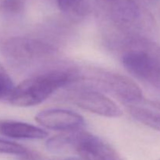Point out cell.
<instances>
[{
  "instance_id": "1",
  "label": "cell",
  "mask_w": 160,
  "mask_h": 160,
  "mask_svg": "<svg viewBox=\"0 0 160 160\" xmlns=\"http://www.w3.org/2000/svg\"><path fill=\"white\" fill-rule=\"evenodd\" d=\"M97 10L109 45L119 48L130 39L147 38L155 20L141 0H96Z\"/></svg>"
},
{
  "instance_id": "2",
  "label": "cell",
  "mask_w": 160,
  "mask_h": 160,
  "mask_svg": "<svg viewBox=\"0 0 160 160\" xmlns=\"http://www.w3.org/2000/svg\"><path fill=\"white\" fill-rule=\"evenodd\" d=\"M79 70L66 67L45 70L25 79L14 87L8 98L11 104L20 107L38 105L62 87H69L78 79Z\"/></svg>"
},
{
  "instance_id": "3",
  "label": "cell",
  "mask_w": 160,
  "mask_h": 160,
  "mask_svg": "<svg viewBox=\"0 0 160 160\" xmlns=\"http://www.w3.org/2000/svg\"><path fill=\"white\" fill-rule=\"evenodd\" d=\"M120 49L125 69L160 91V45L148 38L140 37L127 41Z\"/></svg>"
},
{
  "instance_id": "4",
  "label": "cell",
  "mask_w": 160,
  "mask_h": 160,
  "mask_svg": "<svg viewBox=\"0 0 160 160\" xmlns=\"http://www.w3.org/2000/svg\"><path fill=\"white\" fill-rule=\"evenodd\" d=\"M75 83H82L81 87L109 92L126 105L143 98L142 90L134 81L113 72L92 69L81 74L79 71L78 79Z\"/></svg>"
},
{
  "instance_id": "5",
  "label": "cell",
  "mask_w": 160,
  "mask_h": 160,
  "mask_svg": "<svg viewBox=\"0 0 160 160\" xmlns=\"http://www.w3.org/2000/svg\"><path fill=\"white\" fill-rule=\"evenodd\" d=\"M4 57L15 67H28L44 62L56 54L51 44L29 37H13L7 39L2 48Z\"/></svg>"
},
{
  "instance_id": "6",
  "label": "cell",
  "mask_w": 160,
  "mask_h": 160,
  "mask_svg": "<svg viewBox=\"0 0 160 160\" xmlns=\"http://www.w3.org/2000/svg\"><path fill=\"white\" fill-rule=\"evenodd\" d=\"M69 98L75 105L84 110L106 117H118L122 110L112 100L98 91L88 88L73 86Z\"/></svg>"
},
{
  "instance_id": "7",
  "label": "cell",
  "mask_w": 160,
  "mask_h": 160,
  "mask_svg": "<svg viewBox=\"0 0 160 160\" xmlns=\"http://www.w3.org/2000/svg\"><path fill=\"white\" fill-rule=\"evenodd\" d=\"M73 150L82 160H123L109 144L83 129L75 132Z\"/></svg>"
},
{
  "instance_id": "8",
  "label": "cell",
  "mask_w": 160,
  "mask_h": 160,
  "mask_svg": "<svg viewBox=\"0 0 160 160\" xmlns=\"http://www.w3.org/2000/svg\"><path fill=\"white\" fill-rule=\"evenodd\" d=\"M35 120L48 129L63 132L82 130L85 125L82 116L63 109H45L36 115Z\"/></svg>"
},
{
  "instance_id": "9",
  "label": "cell",
  "mask_w": 160,
  "mask_h": 160,
  "mask_svg": "<svg viewBox=\"0 0 160 160\" xmlns=\"http://www.w3.org/2000/svg\"><path fill=\"white\" fill-rule=\"evenodd\" d=\"M126 106L136 120L160 131V102L142 98Z\"/></svg>"
},
{
  "instance_id": "10",
  "label": "cell",
  "mask_w": 160,
  "mask_h": 160,
  "mask_svg": "<svg viewBox=\"0 0 160 160\" xmlns=\"http://www.w3.org/2000/svg\"><path fill=\"white\" fill-rule=\"evenodd\" d=\"M0 134L16 139H43L48 132L34 125L15 120H0Z\"/></svg>"
},
{
  "instance_id": "11",
  "label": "cell",
  "mask_w": 160,
  "mask_h": 160,
  "mask_svg": "<svg viewBox=\"0 0 160 160\" xmlns=\"http://www.w3.org/2000/svg\"><path fill=\"white\" fill-rule=\"evenodd\" d=\"M59 9L68 17L81 19L90 10V0H57Z\"/></svg>"
},
{
  "instance_id": "12",
  "label": "cell",
  "mask_w": 160,
  "mask_h": 160,
  "mask_svg": "<svg viewBox=\"0 0 160 160\" xmlns=\"http://www.w3.org/2000/svg\"><path fill=\"white\" fill-rule=\"evenodd\" d=\"M75 131L64 132L48 139L46 142L48 150L54 153H62L73 150Z\"/></svg>"
},
{
  "instance_id": "13",
  "label": "cell",
  "mask_w": 160,
  "mask_h": 160,
  "mask_svg": "<svg viewBox=\"0 0 160 160\" xmlns=\"http://www.w3.org/2000/svg\"><path fill=\"white\" fill-rule=\"evenodd\" d=\"M24 9L23 0H0V11L9 16L21 14Z\"/></svg>"
},
{
  "instance_id": "14",
  "label": "cell",
  "mask_w": 160,
  "mask_h": 160,
  "mask_svg": "<svg viewBox=\"0 0 160 160\" xmlns=\"http://www.w3.org/2000/svg\"><path fill=\"white\" fill-rule=\"evenodd\" d=\"M14 87L12 78L6 69L0 64V99H8Z\"/></svg>"
},
{
  "instance_id": "15",
  "label": "cell",
  "mask_w": 160,
  "mask_h": 160,
  "mask_svg": "<svg viewBox=\"0 0 160 160\" xmlns=\"http://www.w3.org/2000/svg\"><path fill=\"white\" fill-rule=\"evenodd\" d=\"M27 151L28 148L23 145L0 138V153L16 155L20 156L24 154Z\"/></svg>"
},
{
  "instance_id": "16",
  "label": "cell",
  "mask_w": 160,
  "mask_h": 160,
  "mask_svg": "<svg viewBox=\"0 0 160 160\" xmlns=\"http://www.w3.org/2000/svg\"><path fill=\"white\" fill-rule=\"evenodd\" d=\"M20 160H40L41 157L35 152L28 149L24 154L20 156Z\"/></svg>"
},
{
  "instance_id": "17",
  "label": "cell",
  "mask_w": 160,
  "mask_h": 160,
  "mask_svg": "<svg viewBox=\"0 0 160 160\" xmlns=\"http://www.w3.org/2000/svg\"><path fill=\"white\" fill-rule=\"evenodd\" d=\"M141 1H142L144 4L146 5V6H149V5H152L156 3L159 0H141Z\"/></svg>"
},
{
  "instance_id": "18",
  "label": "cell",
  "mask_w": 160,
  "mask_h": 160,
  "mask_svg": "<svg viewBox=\"0 0 160 160\" xmlns=\"http://www.w3.org/2000/svg\"><path fill=\"white\" fill-rule=\"evenodd\" d=\"M66 160H78V159H73V158H70V159H66Z\"/></svg>"
},
{
  "instance_id": "19",
  "label": "cell",
  "mask_w": 160,
  "mask_h": 160,
  "mask_svg": "<svg viewBox=\"0 0 160 160\" xmlns=\"http://www.w3.org/2000/svg\"><path fill=\"white\" fill-rule=\"evenodd\" d=\"M159 160H160V159H159Z\"/></svg>"
}]
</instances>
